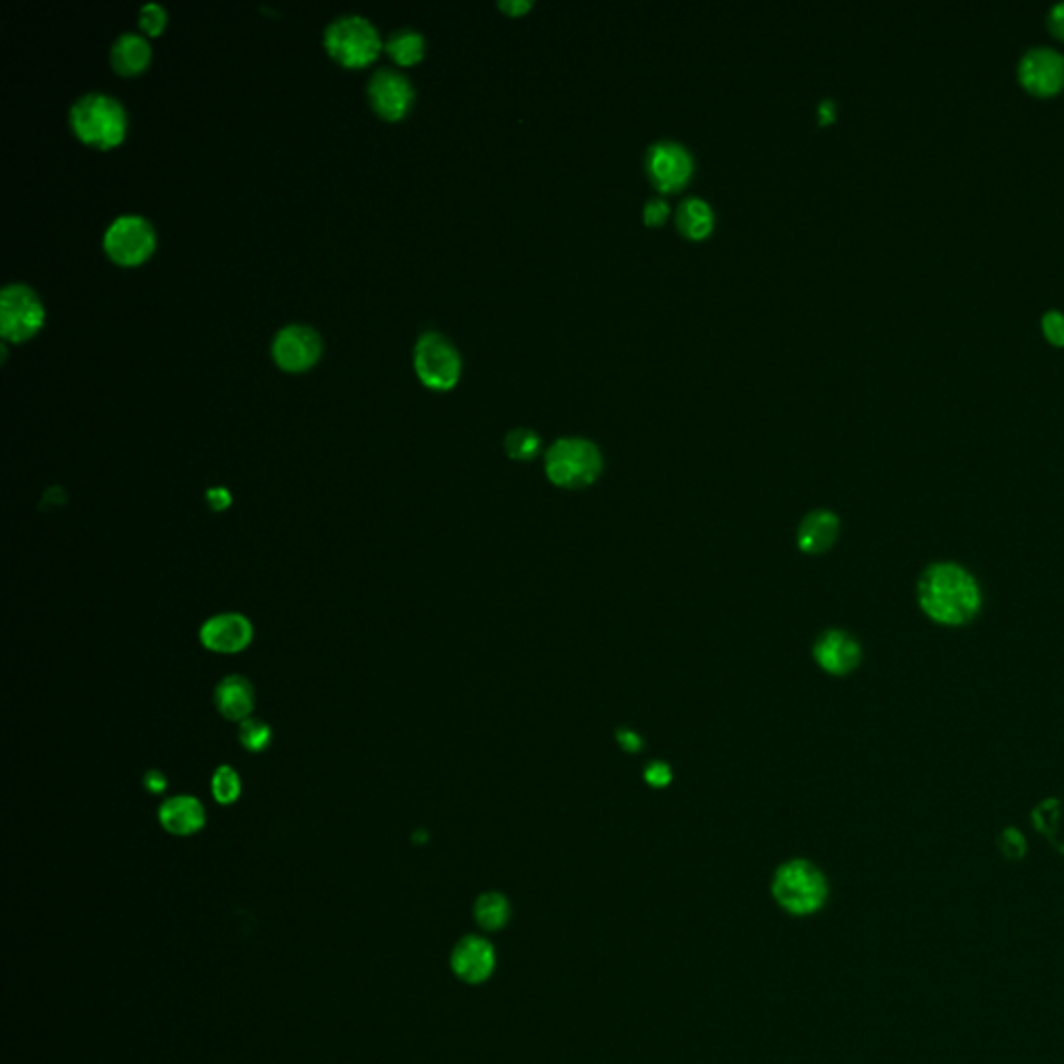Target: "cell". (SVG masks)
I'll list each match as a JSON object with an SVG mask.
<instances>
[{
	"instance_id": "cell-1",
	"label": "cell",
	"mask_w": 1064,
	"mask_h": 1064,
	"mask_svg": "<svg viewBox=\"0 0 1064 1064\" xmlns=\"http://www.w3.org/2000/svg\"><path fill=\"white\" fill-rule=\"evenodd\" d=\"M917 599L925 616L944 626L969 624L981 609L975 576L952 562L931 564L919 578Z\"/></svg>"
},
{
	"instance_id": "cell-2",
	"label": "cell",
	"mask_w": 1064,
	"mask_h": 1064,
	"mask_svg": "<svg viewBox=\"0 0 1064 1064\" xmlns=\"http://www.w3.org/2000/svg\"><path fill=\"white\" fill-rule=\"evenodd\" d=\"M69 123L75 136L84 144L111 150L127 136V113L123 104L109 94L92 92L77 98L69 111Z\"/></svg>"
},
{
	"instance_id": "cell-3",
	"label": "cell",
	"mask_w": 1064,
	"mask_h": 1064,
	"mask_svg": "<svg viewBox=\"0 0 1064 1064\" xmlns=\"http://www.w3.org/2000/svg\"><path fill=\"white\" fill-rule=\"evenodd\" d=\"M603 470L599 447L582 437L557 439L545 454L549 481L562 489H584L593 485Z\"/></svg>"
},
{
	"instance_id": "cell-4",
	"label": "cell",
	"mask_w": 1064,
	"mask_h": 1064,
	"mask_svg": "<svg viewBox=\"0 0 1064 1064\" xmlns=\"http://www.w3.org/2000/svg\"><path fill=\"white\" fill-rule=\"evenodd\" d=\"M771 892L780 907L792 915H811L819 911L828 898V882L813 863L794 859L778 867Z\"/></svg>"
},
{
	"instance_id": "cell-5",
	"label": "cell",
	"mask_w": 1064,
	"mask_h": 1064,
	"mask_svg": "<svg viewBox=\"0 0 1064 1064\" xmlns=\"http://www.w3.org/2000/svg\"><path fill=\"white\" fill-rule=\"evenodd\" d=\"M325 48L341 67L362 69L379 59L385 44L379 30L366 17L343 15L327 28Z\"/></svg>"
},
{
	"instance_id": "cell-6",
	"label": "cell",
	"mask_w": 1064,
	"mask_h": 1064,
	"mask_svg": "<svg viewBox=\"0 0 1064 1064\" xmlns=\"http://www.w3.org/2000/svg\"><path fill=\"white\" fill-rule=\"evenodd\" d=\"M414 370L424 387L449 391L462 377V356L443 333L427 331L414 345Z\"/></svg>"
},
{
	"instance_id": "cell-7",
	"label": "cell",
	"mask_w": 1064,
	"mask_h": 1064,
	"mask_svg": "<svg viewBox=\"0 0 1064 1064\" xmlns=\"http://www.w3.org/2000/svg\"><path fill=\"white\" fill-rule=\"evenodd\" d=\"M42 325L44 306L32 287L11 283L0 291V333L5 341H28L38 335Z\"/></svg>"
},
{
	"instance_id": "cell-8",
	"label": "cell",
	"mask_w": 1064,
	"mask_h": 1064,
	"mask_svg": "<svg viewBox=\"0 0 1064 1064\" xmlns=\"http://www.w3.org/2000/svg\"><path fill=\"white\" fill-rule=\"evenodd\" d=\"M156 248V233L148 219L140 215L117 217L104 233V252L119 266H138Z\"/></svg>"
},
{
	"instance_id": "cell-9",
	"label": "cell",
	"mask_w": 1064,
	"mask_h": 1064,
	"mask_svg": "<svg viewBox=\"0 0 1064 1064\" xmlns=\"http://www.w3.org/2000/svg\"><path fill=\"white\" fill-rule=\"evenodd\" d=\"M647 175L661 192H676L693 177L695 158L676 140H659L649 146L645 158Z\"/></svg>"
},
{
	"instance_id": "cell-10",
	"label": "cell",
	"mask_w": 1064,
	"mask_h": 1064,
	"mask_svg": "<svg viewBox=\"0 0 1064 1064\" xmlns=\"http://www.w3.org/2000/svg\"><path fill=\"white\" fill-rule=\"evenodd\" d=\"M416 92L410 79L395 69H379L368 82L372 111L385 121H402L414 104Z\"/></svg>"
},
{
	"instance_id": "cell-11",
	"label": "cell",
	"mask_w": 1064,
	"mask_h": 1064,
	"mask_svg": "<svg viewBox=\"0 0 1064 1064\" xmlns=\"http://www.w3.org/2000/svg\"><path fill=\"white\" fill-rule=\"evenodd\" d=\"M323 354V339L308 325L283 327L273 341V360L285 372H306Z\"/></svg>"
},
{
	"instance_id": "cell-12",
	"label": "cell",
	"mask_w": 1064,
	"mask_h": 1064,
	"mask_svg": "<svg viewBox=\"0 0 1064 1064\" xmlns=\"http://www.w3.org/2000/svg\"><path fill=\"white\" fill-rule=\"evenodd\" d=\"M1019 79L1033 94H1054L1064 84V57L1048 46L1031 48L1019 63Z\"/></svg>"
},
{
	"instance_id": "cell-13",
	"label": "cell",
	"mask_w": 1064,
	"mask_h": 1064,
	"mask_svg": "<svg viewBox=\"0 0 1064 1064\" xmlns=\"http://www.w3.org/2000/svg\"><path fill=\"white\" fill-rule=\"evenodd\" d=\"M861 645L853 634L844 630H826L813 647V657L823 672L832 676H846L861 663Z\"/></svg>"
},
{
	"instance_id": "cell-14",
	"label": "cell",
	"mask_w": 1064,
	"mask_h": 1064,
	"mask_svg": "<svg viewBox=\"0 0 1064 1064\" xmlns=\"http://www.w3.org/2000/svg\"><path fill=\"white\" fill-rule=\"evenodd\" d=\"M252 624L242 614H219L200 628V643L215 653H239L252 643Z\"/></svg>"
},
{
	"instance_id": "cell-15",
	"label": "cell",
	"mask_w": 1064,
	"mask_h": 1064,
	"mask_svg": "<svg viewBox=\"0 0 1064 1064\" xmlns=\"http://www.w3.org/2000/svg\"><path fill=\"white\" fill-rule=\"evenodd\" d=\"M495 950L481 936L462 938L451 952V969L466 983H483L495 971Z\"/></svg>"
},
{
	"instance_id": "cell-16",
	"label": "cell",
	"mask_w": 1064,
	"mask_h": 1064,
	"mask_svg": "<svg viewBox=\"0 0 1064 1064\" xmlns=\"http://www.w3.org/2000/svg\"><path fill=\"white\" fill-rule=\"evenodd\" d=\"M840 535V520L830 510L809 512L798 526V547L807 555H821L834 547Z\"/></svg>"
},
{
	"instance_id": "cell-17",
	"label": "cell",
	"mask_w": 1064,
	"mask_h": 1064,
	"mask_svg": "<svg viewBox=\"0 0 1064 1064\" xmlns=\"http://www.w3.org/2000/svg\"><path fill=\"white\" fill-rule=\"evenodd\" d=\"M161 826L173 836H192L206 823V811L194 796H173L158 811Z\"/></svg>"
},
{
	"instance_id": "cell-18",
	"label": "cell",
	"mask_w": 1064,
	"mask_h": 1064,
	"mask_svg": "<svg viewBox=\"0 0 1064 1064\" xmlns=\"http://www.w3.org/2000/svg\"><path fill=\"white\" fill-rule=\"evenodd\" d=\"M215 705L225 720L244 722L254 709V686L244 676H227L215 688Z\"/></svg>"
},
{
	"instance_id": "cell-19",
	"label": "cell",
	"mask_w": 1064,
	"mask_h": 1064,
	"mask_svg": "<svg viewBox=\"0 0 1064 1064\" xmlns=\"http://www.w3.org/2000/svg\"><path fill=\"white\" fill-rule=\"evenodd\" d=\"M152 61V48L146 36L125 32L111 48V65L123 77L140 75Z\"/></svg>"
},
{
	"instance_id": "cell-20",
	"label": "cell",
	"mask_w": 1064,
	"mask_h": 1064,
	"mask_svg": "<svg viewBox=\"0 0 1064 1064\" xmlns=\"http://www.w3.org/2000/svg\"><path fill=\"white\" fill-rule=\"evenodd\" d=\"M676 225L680 233L688 239H703L713 231L715 215L707 200L690 196L682 200L676 208Z\"/></svg>"
},
{
	"instance_id": "cell-21",
	"label": "cell",
	"mask_w": 1064,
	"mask_h": 1064,
	"mask_svg": "<svg viewBox=\"0 0 1064 1064\" xmlns=\"http://www.w3.org/2000/svg\"><path fill=\"white\" fill-rule=\"evenodd\" d=\"M385 52L402 67H412L424 59L427 40L416 30H397L385 40Z\"/></svg>"
},
{
	"instance_id": "cell-22",
	"label": "cell",
	"mask_w": 1064,
	"mask_h": 1064,
	"mask_svg": "<svg viewBox=\"0 0 1064 1064\" xmlns=\"http://www.w3.org/2000/svg\"><path fill=\"white\" fill-rule=\"evenodd\" d=\"M510 902L499 892H487L481 894L474 904V919L487 931L501 929L510 919Z\"/></svg>"
},
{
	"instance_id": "cell-23",
	"label": "cell",
	"mask_w": 1064,
	"mask_h": 1064,
	"mask_svg": "<svg viewBox=\"0 0 1064 1064\" xmlns=\"http://www.w3.org/2000/svg\"><path fill=\"white\" fill-rule=\"evenodd\" d=\"M541 445H543L541 437L526 427L512 429L503 439L505 454H508L512 460H520V462L535 460L539 456Z\"/></svg>"
},
{
	"instance_id": "cell-24",
	"label": "cell",
	"mask_w": 1064,
	"mask_h": 1064,
	"mask_svg": "<svg viewBox=\"0 0 1064 1064\" xmlns=\"http://www.w3.org/2000/svg\"><path fill=\"white\" fill-rule=\"evenodd\" d=\"M210 788L217 803L231 805L237 801L239 794H242V780H239L237 771L233 767L221 765L215 769V774H212Z\"/></svg>"
},
{
	"instance_id": "cell-25",
	"label": "cell",
	"mask_w": 1064,
	"mask_h": 1064,
	"mask_svg": "<svg viewBox=\"0 0 1064 1064\" xmlns=\"http://www.w3.org/2000/svg\"><path fill=\"white\" fill-rule=\"evenodd\" d=\"M237 736H239V742L244 744L246 751L260 753L271 744L273 730L266 722L256 720V717H248V720H244L242 724H239Z\"/></svg>"
},
{
	"instance_id": "cell-26",
	"label": "cell",
	"mask_w": 1064,
	"mask_h": 1064,
	"mask_svg": "<svg viewBox=\"0 0 1064 1064\" xmlns=\"http://www.w3.org/2000/svg\"><path fill=\"white\" fill-rule=\"evenodd\" d=\"M167 21H169V15H167L165 7L156 5V3L144 5V7L140 9V15H138L140 30H142L148 38L161 36L163 30L167 28Z\"/></svg>"
},
{
	"instance_id": "cell-27",
	"label": "cell",
	"mask_w": 1064,
	"mask_h": 1064,
	"mask_svg": "<svg viewBox=\"0 0 1064 1064\" xmlns=\"http://www.w3.org/2000/svg\"><path fill=\"white\" fill-rule=\"evenodd\" d=\"M998 846L1002 850V855L1006 859H1021L1025 853H1027V842L1023 838V834L1015 828H1008L1000 834L998 838Z\"/></svg>"
},
{
	"instance_id": "cell-28",
	"label": "cell",
	"mask_w": 1064,
	"mask_h": 1064,
	"mask_svg": "<svg viewBox=\"0 0 1064 1064\" xmlns=\"http://www.w3.org/2000/svg\"><path fill=\"white\" fill-rule=\"evenodd\" d=\"M670 212H672L670 202H665L663 198H649L643 208V219L647 225H663L665 221H668Z\"/></svg>"
},
{
	"instance_id": "cell-29",
	"label": "cell",
	"mask_w": 1064,
	"mask_h": 1064,
	"mask_svg": "<svg viewBox=\"0 0 1064 1064\" xmlns=\"http://www.w3.org/2000/svg\"><path fill=\"white\" fill-rule=\"evenodd\" d=\"M1042 327H1044V333L1046 337L1056 343V345H1062L1064 343V314L1058 312V310H1050L1044 314L1042 318Z\"/></svg>"
},
{
	"instance_id": "cell-30",
	"label": "cell",
	"mask_w": 1064,
	"mask_h": 1064,
	"mask_svg": "<svg viewBox=\"0 0 1064 1064\" xmlns=\"http://www.w3.org/2000/svg\"><path fill=\"white\" fill-rule=\"evenodd\" d=\"M645 782L653 788H665L672 782V769L668 763L653 761L645 769Z\"/></svg>"
},
{
	"instance_id": "cell-31",
	"label": "cell",
	"mask_w": 1064,
	"mask_h": 1064,
	"mask_svg": "<svg viewBox=\"0 0 1064 1064\" xmlns=\"http://www.w3.org/2000/svg\"><path fill=\"white\" fill-rule=\"evenodd\" d=\"M206 503L212 512H223L231 505V495L223 487H212L206 493Z\"/></svg>"
},
{
	"instance_id": "cell-32",
	"label": "cell",
	"mask_w": 1064,
	"mask_h": 1064,
	"mask_svg": "<svg viewBox=\"0 0 1064 1064\" xmlns=\"http://www.w3.org/2000/svg\"><path fill=\"white\" fill-rule=\"evenodd\" d=\"M167 786H169V780L165 778L163 771H158V769H150V771H146V776H144V788H146L148 792H152V794H161V792L167 790Z\"/></svg>"
},
{
	"instance_id": "cell-33",
	"label": "cell",
	"mask_w": 1064,
	"mask_h": 1064,
	"mask_svg": "<svg viewBox=\"0 0 1064 1064\" xmlns=\"http://www.w3.org/2000/svg\"><path fill=\"white\" fill-rule=\"evenodd\" d=\"M618 742L626 753H638L643 749V738L628 728L618 730Z\"/></svg>"
},
{
	"instance_id": "cell-34",
	"label": "cell",
	"mask_w": 1064,
	"mask_h": 1064,
	"mask_svg": "<svg viewBox=\"0 0 1064 1064\" xmlns=\"http://www.w3.org/2000/svg\"><path fill=\"white\" fill-rule=\"evenodd\" d=\"M1048 21H1050V28L1056 36L1064 38V3H1058L1050 9V15H1048Z\"/></svg>"
},
{
	"instance_id": "cell-35",
	"label": "cell",
	"mask_w": 1064,
	"mask_h": 1064,
	"mask_svg": "<svg viewBox=\"0 0 1064 1064\" xmlns=\"http://www.w3.org/2000/svg\"><path fill=\"white\" fill-rule=\"evenodd\" d=\"M499 7L508 15L518 17V15H524L532 7V3L530 0H501Z\"/></svg>"
},
{
	"instance_id": "cell-36",
	"label": "cell",
	"mask_w": 1064,
	"mask_h": 1064,
	"mask_svg": "<svg viewBox=\"0 0 1064 1064\" xmlns=\"http://www.w3.org/2000/svg\"><path fill=\"white\" fill-rule=\"evenodd\" d=\"M817 115H819V121H821V123L832 121V119L836 117V104H834L830 98L821 100V102H819V109H817Z\"/></svg>"
}]
</instances>
